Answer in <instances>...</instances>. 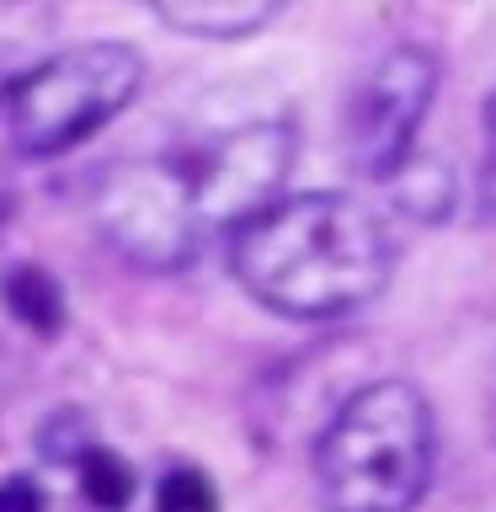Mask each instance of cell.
I'll return each instance as SVG.
<instances>
[{
  "label": "cell",
  "instance_id": "cell-1",
  "mask_svg": "<svg viewBox=\"0 0 496 512\" xmlns=\"http://www.w3.org/2000/svg\"><path fill=\"white\" fill-rule=\"evenodd\" d=\"M230 272L283 320H342L395 278V235L352 192H288L230 230Z\"/></svg>",
  "mask_w": 496,
  "mask_h": 512
},
{
  "label": "cell",
  "instance_id": "cell-2",
  "mask_svg": "<svg viewBox=\"0 0 496 512\" xmlns=\"http://www.w3.org/2000/svg\"><path fill=\"white\" fill-rule=\"evenodd\" d=\"M438 470V422L411 379H368L310 448L320 512H411Z\"/></svg>",
  "mask_w": 496,
  "mask_h": 512
},
{
  "label": "cell",
  "instance_id": "cell-3",
  "mask_svg": "<svg viewBox=\"0 0 496 512\" xmlns=\"http://www.w3.org/2000/svg\"><path fill=\"white\" fill-rule=\"evenodd\" d=\"M144 86V59L128 43L91 38L59 48L6 86V134L22 155L54 160L118 118Z\"/></svg>",
  "mask_w": 496,
  "mask_h": 512
},
{
  "label": "cell",
  "instance_id": "cell-4",
  "mask_svg": "<svg viewBox=\"0 0 496 512\" xmlns=\"http://www.w3.org/2000/svg\"><path fill=\"white\" fill-rule=\"evenodd\" d=\"M443 86V64L422 43H395L368 64L342 96V160L368 182L390 176L416 155V128L427 123Z\"/></svg>",
  "mask_w": 496,
  "mask_h": 512
},
{
  "label": "cell",
  "instance_id": "cell-5",
  "mask_svg": "<svg viewBox=\"0 0 496 512\" xmlns=\"http://www.w3.org/2000/svg\"><path fill=\"white\" fill-rule=\"evenodd\" d=\"M96 224L123 251V262L176 272L203 246V208L192 198V182L182 160H144V166H112V176L96 192Z\"/></svg>",
  "mask_w": 496,
  "mask_h": 512
},
{
  "label": "cell",
  "instance_id": "cell-6",
  "mask_svg": "<svg viewBox=\"0 0 496 512\" xmlns=\"http://www.w3.org/2000/svg\"><path fill=\"white\" fill-rule=\"evenodd\" d=\"M192 182V198H198L208 230L214 224H235L256 214L262 203L283 198V182L294 171V128L283 118L272 123H240L230 134L198 144V150L176 155Z\"/></svg>",
  "mask_w": 496,
  "mask_h": 512
},
{
  "label": "cell",
  "instance_id": "cell-7",
  "mask_svg": "<svg viewBox=\"0 0 496 512\" xmlns=\"http://www.w3.org/2000/svg\"><path fill=\"white\" fill-rule=\"evenodd\" d=\"M0 299H6L11 320H22L27 331L38 336H54L64 326V288L48 267L38 262H16L6 267V278H0Z\"/></svg>",
  "mask_w": 496,
  "mask_h": 512
},
{
  "label": "cell",
  "instance_id": "cell-8",
  "mask_svg": "<svg viewBox=\"0 0 496 512\" xmlns=\"http://www.w3.org/2000/svg\"><path fill=\"white\" fill-rule=\"evenodd\" d=\"M384 192L395 198L400 214H411V219H448L454 214V203H459V182H454V171L443 166V160H406L390 182H384Z\"/></svg>",
  "mask_w": 496,
  "mask_h": 512
},
{
  "label": "cell",
  "instance_id": "cell-9",
  "mask_svg": "<svg viewBox=\"0 0 496 512\" xmlns=\"http://www.w3.org/2000/svg\"><path fill=\"white\" fill-rule=\"evenodd\" d=\"M75 480H80V496L96 507V512H123L134 502V464H128L118 448H102V443H86L75 459Z\"/></svg>",
  "mask_w": 496,
  "mask_h": 512
},
{
  "label": "cell",
  "instance_id": "cell-10",
  "mask_svg": "<svg viewBox=\"0 0 496 512\" xmlns=\"http://www.w3.org/2000/svg\"><path fill=\"white\" fill-rule=\"evenodd\" d=\"M155 512H219V486L198 464H171L155 486Z\"/></svg>",
  "mask_w": 496,
  "mask_h": 512
},
{
  "label": "cell",
  "instance_id": "cell-11",
  "mask_svg": "<svg viewBox=\"0 0 496 512\" xmlns=\"http://www.w3.org/2000/svg\"><path fill=\"white\" fill-rule=\"evenodd\" d=\"M43 507H48V496H43V486L32 475L0 480V512H43Z\"/></svg>",
  "mask_w": 496,
  "mask_h": 512
}]
</instances>
